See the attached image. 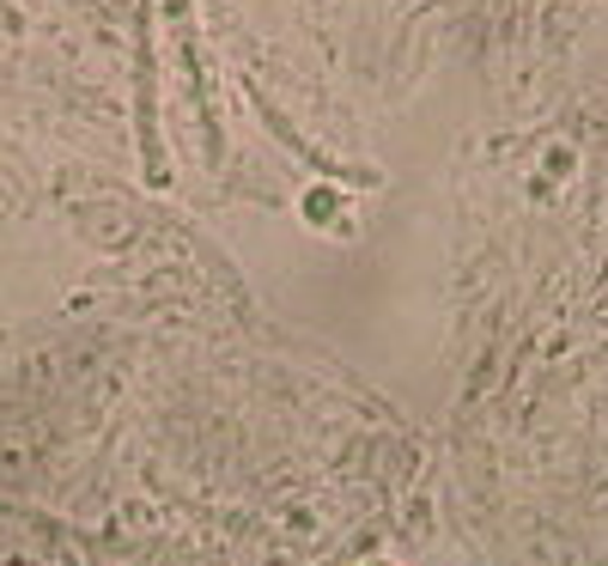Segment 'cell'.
Instances as JSON below:
<instances>
[{"label":"cell","mask_w":608,"mask_h":566,"mask_svg":"<svg viewBox=\"0 0 608 566\" xmlns=\"http://www.w3.org/2000/svg\"><path fill=\"white\" fill-rule=\"evenodd\" d=\"M255 116L269 122V134H274V141H281V146H286V153H298V158H305V165H317V170H323V177H341V184H378V170H366V165H341V158L317 153V146L305 141V134H298V128L286 122V116L274 110V104L262 98V92H255Z\"/></svg>","instance_id":"cell-2"},{"label":"cell","mask_w":608,"mask_h":566,"mask_svg":"<svg viewBox=\"0 0 608 566\" xmlns=\"http://www.w3.org/2000/svg\"><path fill=\"white\" fill-rule=\"evenodd\" d=\"M0 13H7V19H13V31H19V13H13V0H0Z\"/></svg>","instance_id":"cell-3"},{"label":"cell","mask_w":608,"mask_h":566,"mask_svg":"<svg viewBox=\"0 0 608 566\" xmlns=\"http://www.w3.org/2000/svg\"><path fill=\"white\" fill-rule=\"evenodd\" d=\"M134 116H141V158L146 184H165V141H158V73H153V13H141V61H134Z\"/></svg>","instance_id":"cell-1"}]
</instances>
